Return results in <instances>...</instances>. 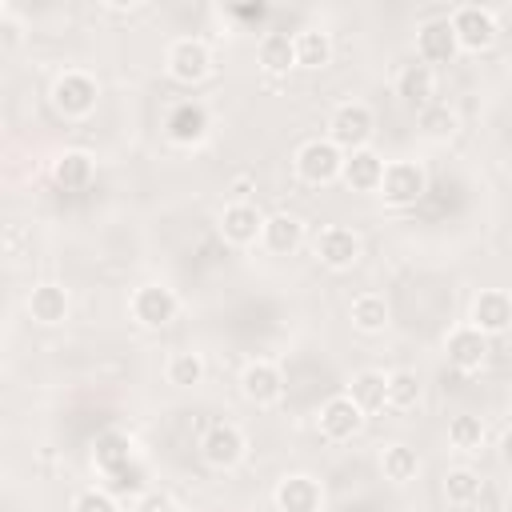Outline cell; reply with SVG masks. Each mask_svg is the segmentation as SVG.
<instances>
[{
    "label": "cell",
    "mask_w": 512,
    "mask_h": 512,
    "mask_svg": "<svg viewBox=\"0 0 512 512\" xmlns=\"http://www.w3.org/2000/svg\"><path fill=\"white\" fill-rule=\"evenodd\" d=\"M448 444L460 448V452H476V448L484 444V424H480V416H468V412L452 416V420H448Z\"/></svg>",
    "instance_id": "d6a6232c"
},
{
    "label": "cell",
    "mask_w": 512,
    "mask_h": 512,
    "mask_svg": "<svg viewBox=\"0 0 512 512\" xmlns=\"http://www.w3.org/2000/svg\"><path fill=\"white\" fill-rule=\"evenodd\" d=\"M512 324V296L504 288H488L476 296L472 304V328H480L484 336H496Z\"/></svg>",
    "instance_id": "9a60e30c"
},
{
    "label": "cell",
    "mask_w": 512,
    "mask_h": 512,
    "mask_svg": "<svg viewBox=\"0 0 512 512\" xmlns=\"http://www.w3.org/2000/svg\"><path fill=\"white\" fill-rule=\"evenodd\" d=\"M220 232H224V240L228 244H252L256 236H264V216L256 212V204L252 200H232V204H224V212H220Z\"/></svg>",
    "instance_id": "4fadbf2b"
},
{
    "label": "cell",
    "mask_w": 512,
    "mask_h": 512,
    "mask_svg": "<svg viewBox=\"0 0 512 512\" xmlns=\"http://www.w3.org/2000/svg\"><path fill=\"white\" fill-rule=\"evenodd\" d=\"M372 128H376L372 108L360 104V100H344V104L332 112V120H328V140H332L336 148H344V152H356V148H368Z\"/></svg>",
    "instance_id": "6da1fadb"
},
{
    "label": "cell",
    "mask_w": 512,
    "mask_h": 512,
    "mask_svg": "<svg viewBox=\"0 0 512 512\" xmlns=\"http://www.w3.org/2000/svg\"><path fill=\"white\" fill-rule=\"evenodd\" d=\"M500 460L512 468V428H504V432H500Z\"/></svg>",
    "instance_id": "d590c367"
},
{
    "label": "cell",
    "mask_w": 512,
    "mask_h": 512,
    "mask_svg": "<svg viewBox=\"0 0 512 512\" xmlns=\"http://www.w3.org/2000/svg\"><path fill=\"white\" fill-rule=\"evenodd\" d=\"M164 512H180V508H164Z\"/></svg>",
    "instance_id": "8d00e7d4"
},
{
    "label": "cell",
    "mask_w": 512,
    "mask_h": 512,
    "mask_svg": "<svg viewBox=\"0 0 512 512\" xmlns=\"http://www.w3.org/2000/svg\"><path fill=\"white\" fill-rule=\"evenodd\" d=\"M424 168L420 164H412V160H392V164H384V180H380V196L388 200V204H396V208H408V204H416L420 196H424Z\"/></svg>",
    "instance_id": "8992f818"
},
{
    "label": "cell",
    "mask_w": 512,
    "mask_h": 512,
    "mask_svg": "<svg viewBox=\"0 0 512 512\" xmlns=\"http://www.w3.org/2000/svg\"><path fill=\"white\" fill-rule=\"evenodd\" d=\"M296 176L304 184H328L336 176H344V148H336L332 140H304L296 148Z\"/></svg>",
    "instance_id": "7a4b0ae2"
},
{
    "label": "cell",
    "mask_w": 512,
    "mask_h": 512,
    "mask_svg": "<svg viewBox=\"0 0 512 512\" xmlns=\"http://www.w3.org/2000/svg\"><path fill=\"white\" fill-rule=\"evenodd\" d=\"M292 44H296V68H324L332 60V40L324 28H300Z\"/></svg>",
    "instance_id": "603a6c76"
},
{
    "label": "cell",
    "mask_w": 512,
    "mask_h": 512,
    "mask_svg": "<svg viewBox=\"0 0 512 512\" xmlns=\"http://www.w3.org/2000/svg\"><path fill=\"white\" fill-rule=\"evenodd\" d=\"M104 480H108V492H112V496H144V492H148V468H144L140 460H132V464L108 472Z\"/></svg>",
    "instance_id": "4dcf8cb0"
},
{
    "label": "cell",
    "mask_w": 512,
    "mask_h": 512,
    "mask_svg": "<svg viewBox=\"0 0 512 512\" xmlns=\"http://www.w3.org/2000/svg\"><path fill=\"white\" fill-rule=\"evenodd\" d=\"M348 396L364 408V416L368 412H380V408H388V376L376 372V368H364V372L352 376V392Z\"/></svg>",
    "instance_id": "7402d4cb"
},
{
    "label": "cell",
    "mask_w": 512,
    "mask_h": 512,
    "mask_svg": "<svg viewBox=\"0 0 512 512\" xmlns=\"http://www.w3.org/2000/svg\"><path fill=\"white\" fill-rule=\"evenodd\" d=\"M240 392L256 404V408H268L284 396V376L272 360H252L244 372H240Z\"/></svg>",
    "instance_id": "7c38bea8"
},
{
    "label": "cell",
    "mask_w": 512,
    "mask_h": 512,
    "mask_svg": "<svg viewBox=\"0 0 512 512\" xmlns=\"http://www.w3.org/2000/svg\"><path fill=\"white\" fill-rule=\"evenodd\" d=\"M52 176H56L60 188H84V184L92 180V156H88V152H64V156L56 160Z\"/></svg>",
    "instance_id": "83f0119b"
},
{
    "label": "cell",
    "mask_w": 512,
    "mask_h": 512,
    "mask_svg": "<svg viewBox=\"0 0 512 512\" xmlns=\"http://www.w3.org/2000/svg\"><path fill=\"white\" fill-rule=\"evenodd\" d=\"M164 68H168L172 80H180V84H196V80L208 76V68H212V52H208V44H204L200 36H180V40L168 44V52H164Z\"/></svg>",
    "instance_id": "3957f363"
},
{
    "label": "cell",
    "mask_w": 512,
    "mask_h": 512,
    "mask_svg": "<svg viewBox=\"0 0 512 512\" xmlns=\"http://www.w3.org/2000/svg\"><path fill=\"white\" fill-rule=\"evenodd\" d=\"M176 308H180V300H176V292L164 288V284H140V288L132 292V316H136L144 328H164V324H172V320H176Z\"/></svg>",
    "instance_id": "ba28073f"
},
{
    "label": "cell",
    "mask_w": 512,
    "mask_h": 512,
    "mask_svg": "<svg viewBox=\"0 0 512 512\" xmlns=\"http://www.w3.org/2000/svg\"><path fill=\"white\" fill-rule=\"evenodd\" d=\"M380 468H384V480H392V484H408V480L416 476L420 460H416V452H412L408 444H388V448L380 452Z\"/></svg>",
    "instance_id": "4316f807"
},
{
    "label": "cell",
    "mask_w": 512,
    "mask_h": 512,
    "mask_svg": "<svg viewBox=\"0 0 512 512\" xmlns=\"http://www.w3.org/2000/svg\"><path fill=\"white\" fill-rule=\"evenodd\" d=\"M72 512H116V500H112V492H104V488H84V492L72 500Z\"/></svg>",
    "instance_id": "e575fe53"
},
{
    "label": "cell",
    "mask_w": 512,
    "mask_h": 512,
    "mask_svg": "<svg viewBox=\"0 0 512 512\" xmlns=\"http://www.w3.org/2000/svg\"><path fill=\"white\" fill-rule=\"evenodd\" d=\"M416 52H420L424 64H452V56L460 52V40L452 32V20L448 16L424 20L420 32H416Z\"/></svg>",
    "instance_id": "8fae6325"
},
{
    "label": "cell",
    "mask_w": 512,
    "mask_h": 512,
    "mask_svg": "<svg viewBox=\"0 0 512 512\" xmlns=\"http://www.w3.org/2000/svg\"><path fill=\"white\" fill-rule=\"evenodd\" d=\"M96 96H100L96 80H92L88 72H76V68H68V72L56 76V84H52V104H56V112H64V116H88V112L96 108Z\"/></svg>",
    "instance_id": "5b68a950"
},
{
    "label": "cell",
    "mask_w": 512,
    "mask_h": 512,
    "mask_svg": "<svg viewBox=\"0 0 512 512\" xmlns=\"http://www.w3.org/2000/svg\"><path fill=\"white\" fill-rule=\"evenodd\" d=\"M312 248H316V256H320V264H324V268H336V272H344V268H352V264L360 260V236H356L352 228H340V224L320 228Z\"/></svg>",
    "instance_id": "9c48e42d"
},
{
    "label": "cell",
    "mask_w": 512,
    "mask_h": 512,
    "mask_svg": "<svg viewBox=\"0 0 512 512\" xmlns=\"http://www.w3.org/2000/svg\"><path fill=\"white\" fill-rule=\"evenodd\" d=\"M136 456H132V440L124 436V432H104L100 440H96V468L108 476V472H116V468H124V464H132Z\"/></svg>",
    "instance_id": "484cf974"
},
{
    "label": "cell",
    "mask_w": 512,
    "mask_h": 512,
    "mask_svg": "<svg viewBox=\"0 0 512 512\" xmlns=\"http://www.w3.org/2000/svg\"><path fill=\"white\" fill-rule=\"evenodd\" d=\"M416 116H420V128H424L428 140H448V136L456 132V112H452L448 104H428V108L416 112Z\"/></svg>",
    "instance_id": "836d02e7"
},
{
    "label": "cell",
    "mask_w": 512,
    "mask_h": 512,
    "mask_svg": "<svg viewBox=\"0 0 512 512\" xmlns=\"http://www.w3.org/2000/svg\"><path fill=\"white\" fill-rule=\"evenodd\" d=\"M300 240H304V224H300L296 216L276 212V216H268V220H264V248H268V252L288 256V252H296V248H300Z\"/></svg>",
    "instance_id": "ffe728a7"
},
{
    "label": "cell",
    "mask_w": 512,
    "mask_h": 512,
    "mask_svg": "<svg viewBox=\"0 0 512 512\" xmlns=\"http://www.w3.org/2000/svg\"><path fill=\"white\" fill-rule=\"evenodd\" d=\"M384 324H388V304H384V296L364 292V296L352 300V328H356V332L376 336V332H384Z\"/></svg>",
    "instance_id": "d4e9b609"
},
{
    "label": "cell",
    "mask_w": 512,
    "mask_h": 512,
    "mask_svg": "<svg viewBox=\"0 0 512 512\" xmlns=\"http://www.w3.org/2000/svg\"><path fill=\"white\" fill-rule=\"evenodd\" d=\"M260 64H264V72H272V76L296 68V44H292V36H288V32H268V36L260 40Z\"/></svg>",
    "instance_id": "cb8c5ba5"
},
{
    "label": "cell",
    "mask_w": 512,
    "mask_h": 512,
    "mask_svg": "<svg viewBox=\"0 0 512 512\" xmlns=\"http://www.w3.org/2000/svg\"><path fill=\"white\" fill-rule=\"evenodd\" d=\"M28 312L40 324H60L68 316V292L60 284H36L28 296Z\"/></svg>",
    "instance_id": "44dd1931"
},
{
    "label": "cell",
    "mask_w": 512,
    "mask_h": 512,
    "mask_svg": "<svg viewBox=\"0 0 512 512\" xmlns=\"http://www.w3.org/2000/svg\"><path fill=\"white\" fill-rule=\"evenodd\" d=\"M316 424H320V436L332 440V444H344L352 440L360 428H364V408L344 392V396H328L316 412Z\"/></svg>",
    "instance_id": "277c9868"
},
{
    "label": "cell",
    "mask_w": 512,
    "mask_h": 512,
    "mask_svg": "<svg viewBox=\"0 0 512 512\" xmlns=\"http://www.w3.org/2000/svg\"><path fill=\"white\" fill-rule=\"evenodd\" d=\"M448 360L460 368V372H476L484 360H488V336L480 332V328H456L452 336H448Z\"/></svg>",
    "instance_id": "e0dca14e"
},
{
    "label": "cell",
    "mask_w": 512,
    "mask_h": 512,
    "mask_svg": "<svg viewBox=\"0 0 512 512\" xmlns=\"http://www.w3.org/2000/svg\"><path fill=\"white\" fill-rule=\"evenodd\" d=\"M164 132H168V140H176V144H196V140H204V132H208V108L196 104V100H180V104L168 112Z\"/></svg>",
    "instance_id": "2e32d148"
},
{
    "label": "cell",
    "mask_w": 512,
    "mask_h": 512,
    "mask_svg": "<svg viewBox=\"0 0 512 512\" xmlns=\"http://www.w3.org/2000/svg\"><path fill=\"white\" fill-rule=\"evenodd\" d=\"M244 432L236 428V424H212L204 436H200V456H204V464H212V468H232V464H240L244 460Z\"/></svg>",
    "instance_id": "30bf717a"
},
{
    "label": "cell",
    "mask_w": 512,
    "mask_h": 512,
    "mask_svg": "<svg viewBox=\"0 0 512 512\" xmlns=\"http://www.w3.org/2000/svg\"><path fill=\"white\" fill-rule=\"evenodd\" d=\"M320 484L312 476H284L276 484V508L280 512H320Z\"/></svg>",
    "instance_id": "ac0fdd59"
},
{
    "label": "cell",
    "mask_w": 512,
    "mask_h": 512,
    "mask_svg": "<svg viewBox=\"0 0 512 512\" xmlns=\"http://www.w3.org/2000/svg\"><path fill=\"white\" fill-rule=\"evenodd\" d=\"M344 180H348V188H356V192H380L384 160H380L372 148H356V152L344 156Z\"/></svg>",
    "instance_id": "d6986e66"
},
{
    "label": "cell",
    "mask_w": 512,
    "mask_h": 512,
    "mask_svg": "<svg viewBox=\"0 0 512 512\" xmlns=\"http://www.w3.org/2000/svg\"><path fill=\"white\" fill-rule=\"evenodd\" d=\"M416 404H420V376L408 372V368L388 372V408L408 412V408H416Z\"/></svg>",
    "instance_id": "f546056e"
},
{
    "label": "cell",
    "mask_w": 512,
    "mask_h": 512,
    "mask_svg": "<svg viewBox=\"0 0 512 512\" xmlns=\"http://www.w3.org/2000/svg\"><path fill=\"white\" fill-rule=\"evenodd\" d=\"M396 96H400L408 108H416V112H424L428 104H436V100H432V96H436V72H432V64H424V60L404 64L400 76H396Z\"/></svg>",
    "instance_id": "5bb4252c"
},
{
    "label": "cell",
    "mask_w": 512,
    "mask_h": 512,
    "mask_svg": "<svg viewBox=\"0 0 512 512\" xmlns=\"http://www.w3.org/2000/svg\"><path fill=\"white\" fill-rule=\"evenodd\" d=\"M444 496H448V504H452V508H472V504H476V496H480V476H476V472H468V468L448 472V476H444Z\"/></svg>",
    "instance_id": "1f68e13d"
},
{
    "label": "cell",
    "mask_w": 512,
    "mask_h": 512,
    "mask_svg": "<svg viewBox=\"0 0 512 512\" xmlns=\"http://www.w3.org/2000/svg\"><path fill=\"white\" fill-rule=\"evenodd\" d=\"M168 384H176V388H192V384H200L204 380V356L200 352H172L168 356Z\"/></svg>",
    "instance_id": "f1b7e54d"
},
{
    "label": "cell",
    "mask_w": 512,
    "mask_h": 512,
    "mask_svg": "<svg viewBox=\"0 0 512 512\" xmlns=\"http://www.w3.org/2000/svg\"><path fill=\"white\" fill-rule=\"evenodd\" d=\"M448 20H452V32H456L460 48H468V52H480L496 40V16L480 4H460Z\"/></svg>",
    "instance_id": "52a82bcc"
}]
</instances>
